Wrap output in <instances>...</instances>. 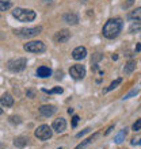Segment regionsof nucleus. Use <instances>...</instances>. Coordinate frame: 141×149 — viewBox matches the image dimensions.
<instances>
[{"label":"nucleus","mask_w":141,"mask_h":149,"mask_svg":"<svg viewBox=\"0 0 141 149\" xmlns=\"http://www.w3.org/2000/svg\"><path fill=\"white\" fill-rule=\"evenodd\" d=\"M122 27H124V22L121 18H114V19H110L105 23L102 29V34L107 39H114L119 36V33L122 31Z\"/></svg>","instance_id":"obj_1"},{"label":"nucleus","mask_w":141,"mask_h":149,"mask_svg":"<svg viewBox=\"0 0 141 149\" xmlns=\"http://www.w3.org/2000/svg\"><path fill=\"white\" fill-rule=\"evenodd\" d=\"M12 16L15 18L16 20H19V22H33L35 19V11L33 10H27V8H19L16 7L14 11H12Z\"/></svg>","instance_id":"obj_2"},{"label":"nucleus","mask_w":141,"mask_h":149,"mask_svg":"<svg viewBox=\"0 0 141 149\" xmlns=\"http://www.w3.org/2000/svg\"><path fill=\"white\" fill-rule=\"evenodd\" d=\"M42 27L41 26H37V27H27V29H16L14 30L16 37H19V38H33V37L38 36L39 33H41Z\"/></svg>","instance_id":"obj_3"},{"label":"nucleus","mask_w":141,"mask_h":149,"mask_svg":"<svg viewBox=\"0 0 141 149\" xmlns=\"http://www.w3.org/2000/svg\"><path fill=\"white\" fill-rule=\"evenodd\" d=\"M34 136L38 140H41V141H46V140L52 138V136H53V127H50L47 125H41L35 129Z\"/></svg>","instance_id":"obj_4"},{"label":"nucleus","mask_w":141,"mask_h":149,"mask_svg":"<svg viewBox=\"0 0 141 149\" xmlns=\"http://www.w3.org/2000/svg\"><path fill=\"white\" fill-rule=\"evenodd\" d=\"M27 65V60L26 58H14V60H10L7 63V68L8 71L14 72V73H18V72H22L26 68Z\"/></svg>","instance_id":"obj_5"},{"label":"nucleus","mask_w":141,"mask_h":149,"mask_svg":"<svg viewBox=\"0 0 141 149\" xmlns=\"http://www.w3.org/2000/svg\"><path fill=\"white\" fill-rule=\"evenodd\" d=\"M23 49L29 53H43L46 50V46L42 41H31V42L24 43Z\"/></svg>","instance_id":"obj_6"},{"label":"nucleus","mask_w":141,"mask_h":149,"mask_svg":"<svg viewBox=\"0 0 141 149\" xmlns=\"http://www.w3.org/2000/svg\"><path fill=\"white\" fill-rule=\"evenodd\" d=\"M69 74L75 79V80H80V79H83L84 76H86V68L83 67V65L76 64V65H73V67H70Z\"/></svg>","instance_id":"obj_7"},{"label":"nucleus","mask_w":141,"mask_h":149,"mask_svg":"<svg viewBox=\"0 0 141 149\" xmlns=\"http://www.w3.org/2000/svg\"><path fill=\"white\" fill-rule=\"evenodd\" d=\"M69 38H70V33H69V30H67V29H63V30L57 31L54 34V37H53L54 42H57V43L67 42V41H69Z\"/></svg>","instance_id":"obj_8"},{"label":"nucleus","mask_w":141,"mask_h":149,"mask_svg":"<svg viewBox=\"0 0 141 149\" xmlns=\"http://www.w3.org/2000/svg\"><path fill=\"white\" fill-rule=\"evenodd\" d=\"M53 130L57 132V133H63L64 130L67 129V121L64 119V118H57L53 121V125H52Z\"/></svg>","instance_id":"obj_9"},{"label":"nucleus","mask_w":141,"mask_h":149,"mask_svg":"<svg viewBox=\"0 0 141 149\" xmlns=\"http://www.w3.org/2000/svg\"><path fill=\"white\" fill-rule=\"evenodd\" d=\"M87 56V49L84 46H77L75 47L72 52V58L73 60H83Z\"/></svg>","instance_id":"obj_10"},{"label":"nucleus","mask_w":141,"mask_h":149,"mask_svg":"<svg viewBox=\"0 0 141 149\" xmlns=\"http://www.w3.org/2000/svg\"><path fill=\"white\" fill-rule=\"evenodd\" d=\"M56 111H57V109L54 106H50V104H45V106L39 107V113L42 117H52Z\"/></svg>","instance_id":"obj_11"},{"label":"nucleus","mask_w":141,"mask_h":149,"mask_svg":"<svg viewBox=\"0 0 141 149\" xmlns=\"http://www.w3.org/2000/svg\"><path fill=\"white\" fill-rule=\"evenodd\" d=\"M63 19H64V22L65 23H68V24H77V22H79V16L76 15V14H73V12H68V14H65V15L63 16Z\"/></svg>","instance_id":"obj_12"},{"label":"nucleus","mask_w":141,"mask_h":149,"mask_svg":"<svg viewBox=\"0 0 141 149\" xmlns=\"http://www.w3.org/2000/svg\"><path fill=\"white\" fill-rule=\"evenodd\" d=\"M128 18H129L130 20H133V22H138V23H141V7L136 8V10H133V11H130L129 14H128Z\"/></svg>","instance_id":"obj_13"},{"label":"nucleus","mask_w":141,"mask_h":149,"mask_svg":"<svg viewBox=\"0 0 141 149\" xmlns=\"http://www.w3.org/2000/svg\"><path fill=\"white\" fill-rule=\"evenodd\" d=\"M37 76L41 79H46L49 76H52V69L49 67H39L37 69Z\"/></svg>","instance_id":"obj_14"},{"label":"nucleus","mask_w":141,"mask_h":149,"mask_svg":"<svg viewBox=\"0 0 141 149\" xmlns=\"http://www.w3.org/2000/svg\"><path fill=\"white\" fill-rule=\"evenodd\" d=\"M98 137H99V133H95L94 136H91V137H88V138H87V140H84V141H82V142H80V144H79V145L76 146V148H75V149H86V146H88V145H90V144H91V142L94 141L95 138H98Z\"/></svg>","instance_id":"obj_15"},{"label":"nucleus","mask_w":141,"mask_h":149,"mask_svg":"<svg viewBox=\"0 0 141 149\" xmlns=\"http://www.w3.org/2000/svg\"><path fill=\"white\" fill-rule=\"evenodd\" d=\"M0 102H1V106H6V107H11L14 104V98H12L10 94H4L0 99Z\"/></svg>","instance_id":"obj_16"},{"label":"nucleus","mask_w":141,"mask_h":149,"mask_svg":"<svg viewBox=\"0 0 141 149\" xmlns=\"http://www.w3.org/2000/svg\"><path fill=\"white\" fill-rule=\"evenodd\" d=\"M102 57L103 56L101 54V53H95L94 54L92 60H91V64H92V65H91V67H92V71H96V69H98V63L102 60Z\"/></svg>","instance_id":"obj_17"},{"label":"nucleus","mask_w":141,"mask_h":149,"mask_svg":"<svg viewBox=\"0 0 141 149\" xmlns=\"http://www.w3.org/2000/svg\"><path fill=\"white\" fill-rule=\"evenodd\" d=\"M29 138L27 137H16L15 141H14V145L18 146V148H23V146L27 145Z\"/></svg>","instance_id":"obj_18"},{"label":"nucleus","mask_w":141,"mask_h":149,"mask_svg":"<svg viewBox=\"0 0 141 149\" xmlns=\"http://www.w3.org/2000/svg\"><path fill=\"white\" fill-rule=\"evenodd\" d=\"M125 137H126V129H124L114 137V141L117 142V144H121L122 141H125Z\"/></svg>","instance_id":"obj_19"},{"label":"nucleus","mask_w":141,"mask_h":149,"mask_svg":"<svg viewBox=\"0 0 141 149\" xmlns=\"http://www.w3.org/2000/svg\"><path fill=\"white\" fill-rule=\"evenodd\" d=\"M134 68H136V63H134V61H129V63L125 65V68H124V72H125L126 74H130L134 71Z\"/></svg>","instance_id":"obj_20"},{"label":"nucleus","mask_w":141,"mask_h":149,"mask_svg":"<svg viewBox=\"0 0 141 149\" xmlns=\"http://www.w3.org/2000/svg\"><path fill=\"white\" fill-rule=\"evenodd\" d=\"M121 83H122V79H121V77L117 79V80H114V81L111 83V84H110V86L107 87V88H106V92H109V91H113L114 88H117V87L119 86Z\"/></svg>","instance_id":"obj_21"},{"label":"nucleus","mask_w":141,"mask_h":149,"mask_svg":"<svg viewBox=\"0 0 141 149\" xmlns=\"http://www.w3.org/2000/svg\"><path fill=\"white\" fill-rule=\"evenodd\" d=\"M10 7H11V3H10V1H4V0H1V1H0V11H1V12L7 11Z\"/></svg>","instance_id":"obj_22"},{"label":"nucleus","mask_w":141,"mask_h":149,"mask_svg":"<svg viewBox=\"0 0 141 149\" xmlns=\"http://www.w3.org/2000/svg\"><path fill=\"white\" fill-rule=\"evenodd\" d=\"M138 94V90L137 88H133V90L132 91H129V92H128V94L125 95V96H124V98H122V100H126V99H130L132 98V96H136V95Z\"/></svg>","instance_id":"obj_23"},{"label":"nucleus","mask_w":141,"mask_h":149,"mask_svg":"<svg viewBox=\"0 0 141 149\" xmlns=\"http://www.w3.org/2000/svg\"><path fill=\"white\" fill-rule=\"evenodd\" d=\"M43 92H46V94H63V88L61 87H56V88H53L50 91L43 90Z\"/></svg>","instance_id":"obj_24"},{"label":"nucleus","mask_w":141,"mask_h":149,"mask_svg":"<svg viewBox=\"0 0 141 149\" xmlns=\"http://www.w3.org/2000/svg\"><path fill=\"white\" fill-rule=\"evenodd\" d=\"M132 129L134 130V132H138V130L141 129V119H138V121H136L133 123V127H132Z\"/></svg>","instance_id":"obj_25"},{"label":"nucleus","mask_w":141,"mask_h":149,"mask_svg":"<svg viewBox=\"0 0 141 149\" xmlns=\"http://www.w3.org/2000/svg\"><path fill=\"white\" fill-rule=\"evenodd\" d=\"M90 132H91V129H90V127H86V129L83 130V132H80V133H77V134H76V137H77V138H80V137H82V136H84V134H87V133H90Z\"/></svg>","instance_id":"obj_26"},{"label":"nucleus","mask_w":141,"mask_h":149,"mask_svg":"<svg viewBox=\"0 0 141 149\" xmlns=\"http://www.w3.org/2000/svg\"><path fill=\"white\" fill-rule=\"evenodd\" d=\"M77 122H79V117H77V115H73V118H72V126H73V127H76Z\"/></svg>","instance_id":"obj_27"},{"label":"nucleus","mask_w":141,"mask_h":149,"mask_svg":"<svg viewBox=\"0 0 141 149\" xmlns=\"http://www.w3.org/2000/svg\"><path fill=\"white\" fill-rule=\"evenodd\" d=\"M11 122H14V123H15V122H16V123H19L20 119L18 117H11Z\"/></svg>","instance_id":"obj_28"},{"label":"nucleus","mask_w":141,"mask_h":149,"mask_svg":"<svg viewBox=\"0 0 141 149\" xmlns=\"http://www.w3.org/2000/svg\"><path fill=\"white\" fill-rule=\"evenodd\" d=\"M114 129V126H110V127H109V129H107V130H106V136H107V134H110V133H111V130H113Z\"/></svg>","instance_id":"obj_29"},{"label":"nucleus","mask_w":141,"mask_h":149,"mask_svg":"<svg viewBox=\"0 0 141 149\" xmlns=\"http://www.w3.org/2000/svg\"><path fill=\"white\" fill-rule=\"evenodd\" d=\"M132 4H133V0H128V3L125 4V8H128L129 6H132Z\"/></svg>","instance_id":"obj_30"},{"label":"nucleus","mask_w":141,"mask_h":149,"mask_svg":"<svg viewBox=\"0 0 141 149\" xmlns=\"http://www.w3.org/2000/svg\"><path fill=\"white\" fill-rule=\"evenodd\" d=\"M27 95H29V96H31V98H33V96H34V94H33L31 91H29V92H27Z\"/></svg>","instance_id":"obj_31"},{"label":"nucleus","mask_w":141,"mask_h":149,"mask_svg":"<svg viewBox=\"0 0 141 149\" xmlns=\"http://www.w3.org/2000/svg\"><path fill=\"white\" fill-rule=\"evenodd\" d=\"M111 58H113V60H117L118 56H117V54H113V56H111Z\"/></svg>","instance_id":"obj_32"},{"label":"nucleus","mask_w":141,"mask_h":149,"mask_svg":"<svg viewBox=\"0 0 141 149\" xmlns=\"http://www.w3.org/2000/svg\"><path fill=\"white\" fill-rule=\"evenodd\" d=\"M68 114H73V109H68Z\"/></svg>","instance_id":"obj_33"},{"label":"nucleus","mask_w":141,"mask_h":149,"mask_svg":"<svg viewBox=\"0 0 141 149\" xmlns=\"http://www.w3.org/2000/svg\"><path fill=\"white\" fill-rule=\"evenodd\" d=\"M140 49H141V46H140V45H137V46H136V50L140 52Z\"/></svg>","instance_id":"obj_34"},{"label":"nucleus","mask_w":141,"mask_h":149,"mask_svg":"<svg viewBox=\"0 0 141 149\" xmlns=\"http://www.w3.org/2000/svg\"><path fill=\"white\" fill-rule=\"evenodd\" d=\"M137 144H138V145H141V138H140V140H138V141H137Z\"/></svg>","instance_id":"obj_35"},{"label":"nucleus","mask_w":141,"mask_h":149,"mask_svg":"<svg viewBox=\"0 0 141 149\" xmlns=\"http://www.w3.org/2000/svg\"><path fill=\"white\" fill-rule=\"evenodd\" d=\"M136 31H140V33H141V30H140V29H137V30H136Z\"/></svg>","instance_id":"obj_36"},{"label":"nucleus","mask_w":141,"mask_h":149,"mask_svg":"<svg viewBox=\"0 0 141 149\" xmlns=\"http://www.w3.org/2000/svg\"><path fill=\"white\" fill-rule=\"evenodd\" d=\"M59 149H63V148H59Z\"/></svg>","instance_id":"obj_37"}]
</instances>
